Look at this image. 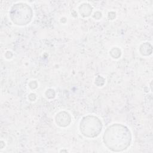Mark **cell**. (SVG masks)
Returning <instances> with one entry per match:
<instances>
[{"mask_svg": "<svg viewBox=\"0 0 153 153\" xmlns=\"http://www.w3.org/2000/svg\"><path fill=\"white\" fill-rule=\"evenodd\" d=\"M105 144L114 151H121L130 145V133L121 125H113L107 128L103 136Z\"/></svg>", "mask_w": 153, "mask_h": 153, "instance_id": "1", "label": "cell"}]
</instances>
